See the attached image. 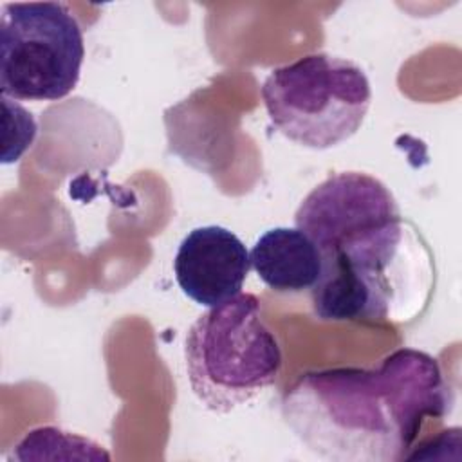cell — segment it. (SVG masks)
Returning a JSON list of instances; mask_svg holds the SVG:
<instances>
[{"mask_svg":"<svg viewBox=\"0 0 462 462\" xmlns=\"http://www.w3.org/2000/svg\"><path fill=\"white\" fill-rule=\"evenodd\" d=\"M451 408L439 361L415 348H399L374 368L305 372L280 404L292 433L330 462H401L424 420Z\"/></svg>","mask_w":462,"mask_h":462,"instance_id":"cell-1","label":"cell"},{"mask_svg":"<svg viewBox=\"0 0 462 462\" xmlns=\"http://www.w3.org/2000/svg\"><path fill=\"white\" fill-rule=\"evenodd\" d=\"M321 254L310 289L321 321L408 325L435 291V258L422 233L401 213L374 222Z\"/></svg>","mask_w":462,"mask_h":462,"instance_id":"cell-2","label":"cell"},{"mask_svg":"<svg viewBox=\"0 0 462 462\" xmlns=\"http://www.w3.org/2000/svg\"><path fill=\"white\" fill-rule=\"evenodd\" d=\"M184 359L193 393L217 413L253 401L274 384L283 365L278 337L249 292L209 307L191 323Z\"/></svg>","mask_w":462,"mask_h":462,"instance_id":"cell-3","label":"cell"},{"mask_svg":"<svg viewBox=\"0 0 462 462\" xmlns=\"http://www.w3.org/2000/svg\"><path fill=\"white\" fill-rule=\"evenodd\" d=\"M262 99L280 134L305 148L328 150L361 128L372 87L352 60L316 52L273 69Z\"/></svg>","mask_w":462,"mask_h":462,"instance_id":"cell-4","label":"cell"},{"mask_svg":"<svg viewBox=\"0 0 462 462\" xmlns=\"http://www.w3.org/2000/svg\"><path fill=\"white\" fill-rule=\"evenodd\" d=\"M83 58V31L67 4L11 2L2 5V96L29 101L61 99L76 88Z\"/></svg>","mask_w":462,"mask_h":462,"instance_id":"cell-5","label":"cell"},{"mask_svg":"<svg viewBox=\"0 0 462 462\" xmlns=\"http://www.w3.org/2000/svg\"><path fill=\"white\" fill-rule=\"evenodd\" d=\"M399 213L384 182L363 171H339L312 188L298 206L294 224L325 253L345 236Z\"/></svg>","mask_w":462,"mask_h":462,"instance_id":"cell-6","label":"cell"},{"mask_svg":"<svg viewBox=\"0 0 462 462\" xmlns=\"http://www.w3.org/2000/svg\"><path fill=\"white\" fill-rule=\"evenodd\" d=\"M249 267V251L244 242L222 226L191 229L173 258L179 287L204 307H215L240 294Z\"/></svg>","mask_w":462,"mask_h":462,"instance_id":"cell-7","label":"cell"},{"mask_svg":"<svg viewBox=\"0 0 462 462\" xmlns=\"http://www.w3.org/2000/svg\"><path fill=\"white\" fill-rule=\"evenodd\" d=\"M258 278L276 292L312 289L321 273V254L316 244L298 227L265 231L249 253Z\"/></svg>","mask_w":462,"mask_h":462,"instance_id":"cell-8","label":"cell"},{"mask_svg":"<svg viewBox=\"0 0 462 462\" xmlns=\"http://www.w3.org/2000/svg\"><path fill=\"white\" fill-rule=\"evenodd\" d=\"M4 106V152L2 162H16L32 144L36 137V121L29 110H25L13 97L2 96Z\"/></svg>","mask_w":462,"mask_h":462,"instance_id":"cell-9","label":"cell"}]
</instances>
